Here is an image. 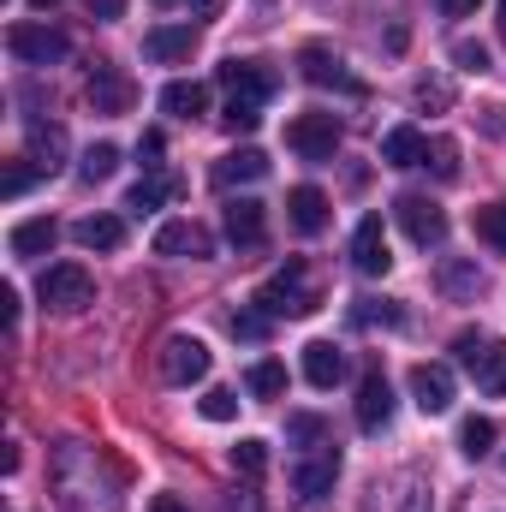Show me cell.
<instances>
[{
  "label": "cell",
  "mask_w": 506,
  "mask_h": 512,
  "mask_svg": "<svg viewBox=\"0 0 506 512\" xmlns=\"http://www.w3.org/2000/svg\"><path fill=\"white\" fill-rule=\"evenodd\" d=\"M251 304L262 316H310V310L322 304V292L310 286V268H304V262H286V268H274V274L256 286Z\"/></svg>",
  "instance_id": "1"
},
{
  "label": "cell",
  "mask_w": 506,
  "mask_h": 512,
  "mask_svg": "<svg viewBox=\"0 0 506 512\" xmlns=\"http://www.w3.org/2000/svg\"><path fill=\"white\" fill-rule=\"evenodd\" d=\"M36 298H42L48 310H60V316H78V310L96 304V280H90V268H78V262H54V268L42 274Z\"/></svg>",
  "instance_id": "2"
},
{
  "label": "cell",
  "mask_w": 506,
  "mask_h": 512,
  "mask_svg": "<svg viewBox=\"0 0 506 512\" xmlns=\"http://www.w3.org/2000/svg\"><path fill=\"white\" fill-rule=\"evenodd\" d=\"M364 512H435V501H429V483L423 477L393 471V477H376L364 489Z\"/></svg>",
  "instance_id": "3"
},
{
  "label": "cell",
  "mask_w": 506,
  "mask_h": 512,
  "mask_svg": "<svg viewBox=\"0 0 506 512\" xmlns=\"http://www.w3.org/2000/svg\"><path fill=\"white\" fill-rule=\"evenodd\" d=\"M209 346L197 340V334H173L167 346H161V382H173V387H191V382H203L209 376Z\"/></svg>",
  "instance_id": "4"
},
{
  "label": "cell",
  "mask_w": 506,
  "mask_h": 512,
  "mask_svg": "<svg viewBox=\"0 0 506 512\" xmlns=\"http://www.w3.org/2000/svg\"><path fill=\"white\" fill-rule=\"evenodd\" d=\"M393 215H399V227H405L411 245H441V239H447V215H441V203L423 197V191H405V197L393 203Z\"/></svg>",
  "instance_id": "5"
},
{
  "label": "cell",
  "mask_w": 506,
  "mask_h": 512,
  "mask_svg": "<svg viewBox=\"0 0 506 512\" xmlns=\"http://www.w3.org/2000/svg\"><path fill=\"white\" fill-rule=\"evenodd\" d=\"M6 48H12V60H24V66H54V60H66V36L60 30H48V24H12L6 30Z\"/></svg>",
  "instance_id": "6"
},
{
  "label": "cell",
  "mask_w": 506,
  "mask_h": 512,
  "mask_svg": "<svg viewBox=\"0 0 506 512\" xmlns=\"http://www.w3.org/2000/svg\"><path fill=\"white\" fill-rule=\"evenodd\" d=\"M286 143H292L304 161H328V155L340 149V120H334V114H298V120L286 126Z\"/></svg>",
  "instance_id": "7"
},
{
  "label": "cell",
  "mask_w": 506,
  "mask_h": 512,
  "mask_svg": "<svg viewBox=\"0 0 506 512\" xmlns=\"http://www.w3.org/2000/svg\"><path fill=\"white\" fill-rule=\"evenodd\" d=\"M352 268H358V274H370V280H381V274L393 268V251H387V227H381V215H364V221H358V233H352Z\"/></svg>",
  "instance_id": "8"
},
{
  "label": "cell",
  "mask_w": 506,
  "mask_h": 512,
  "mask_svg": "<svg viewBox=\"0 0 506 512\" xmlns=\"http://www.w3.org/2000/svg\"><path fill=\"white\" fill-rule=\"evenodd\" d=\"M286 221H292V233H304V239L328 233V221H334V203H328V191H316V185H298V191L286 197Z\"/></svg>",
  "instance_id": "9"
},
{
  "label": "cell",
  "mask_w": 506,
  "mask_h": 512,
  "mask_svg": "<svg viewBox=\"0 0 506 512\" xmlns=\"http://www.w3.org/2000/svg\"><path fill=\"white\" fill-rule=\"evenodd\" d=\"M298 72H304L310 84H322V90H346V96H358V90H364V84L346 72V60H340V54H328V48H316V42L298 54Z\"/></svg>",
  "instance_id": "10"
},
{
  "label": "cell",
  "mask_w": 506,
  "mask_h": 512,
  "mask_svg": "<svg viewBox=\"0 0 506 512\" xmlns=\"http://www.w3.org/2000/svg\"><path fill=\"white\" fill-rule=\"evenodd\" d=\"M334 477H340V447L328 441V447H316V453L292 471V495L316 501V495H328V489H334Z\"/></svg>",
  "instance_id": "11"
},
{
  "label": "cell",
  "mask_w": 506,
  "mask_h": 512,
  "mask_svg": "<svg viewBox=\"0 0 506 512\" xmlns=\"http://www.w3.org/2000/svg\"><path fill=\"white\" fill-rule=\"evenodd\" d=\"M131 102H137V90H131V78L120 72V66H96L90 72V108L96 114H131Z\"/></svg>",
  "instance_id": "12"
},
{
  "label": "cell",
  "mask_w": 506,
  "mask_h": 512,
  "mask_svg": "<svg viewBox=\"0 0 506 512\" xmlns=\"http://www.w3.org/2000/svg\"><path fill=\"white\" fill-rule=\"evenodd\" d=\"M387 423H393V387H387L381 370H364V382H358V429L376 435Z\"/></svg>",
  "instance_id": "13"
},
{
  "label": "cell",
  "mask_w": 506,
  "mask_h": 512,
  "mask_svg": "<svg viewBox=\"0 0 506 512\" xmlns=\"http://www.w3.org/2000/svg\"><path fill=\"white\" fill-rule=\"evenodd\" d=\"M155 256H215V239L197 221H161L155 227Z\"/></svg>",
  "instance_id": "14"
},
{
  "label": "cell",
  "mask_w": 506,
  "mask_h": 512,
  "mask_svg": "<svg viewBox=\"0 0 506 512\" xmlns=\"http://www.w3.org/2000/svg\"><path fill=\"white\" fill-rule=\"evenodd\" d=\"M411 399H417L429 417L453 411V370H447V364H417V370H411Z\"/></svg>",
  "instance_id": "15"
},
{
  "label": "cell",
  "mask_w": 506,
  "mask_h": 512,
  "mask_svg": "<svg viewBox=\"0 0 506 512\" xmlns=\"http://www.w3.org/2000/svg\"><path fill=\"white\" fill-rule=\"evenodd\" d=\"M191 48H197V24H155V30L143 36V54H149L155 66L191 60Z\"/></svg>",
  "instance_id": "16"
},
{
  "label": "cell",
  "mask_w": 506,
  "mask_h": 512,
  "mask_svg": "<svg viewBox=\"0 0 506 512\" xmlns=\"http://www.w3.org/2000/svg\"><path fill=\"white\" fill-rule=\"evenodd\" d=\"M221 221H227V239H233L239 251H256V245H262V233H268V215H262V203H256V197H233Z\"/></svg>",
  "instance_id": "17"
},
{
  "label": "cell",
  "mask_w": 506,
  "mask_h": 512,
  "mask_svg": "<svg viewBox=\"0 0 506 512\" xmlns=\"http://www.w3.org/2000/svg\"><path fill=\"white\" fill-rule=\"evenodd\" d=\"M54 239H60V227H54L48 215H30V221H18V227L6 233V251L18 256V262H30V256L54 251Z\"/></svg>",
  "instance_id": "18"
},
{
  "label": "cell",
  "mask_w": 506,
  "mask_h": 512,
  "mask_svg": "<svg viewBox=\"0 0 506 512\" xmlns=\"http://www.w3.org/2000/svg\"><path fill=\"white\" fill-rule=\"evenodd\" d=\"M221 84H227L233 96L268 102V90H274V72H268L262 60H227V66H221Z\"/></svg>",
  "instance_id": "19"
},
{
  "label": "cell",
  "mask_w": 506,
  "mask_h": 512,
  "mask_svg": "<svg viewBox=\"0 0 506 512\" xmlns=\"http://www.w3.org/2000/svg\"><path fill=\"white\" fill-rule=\"evenodd\" d=\"M262 173H268V155H262V149H233V155L215 161V185H221V191H233V185H256Z\"/></svg>",
  "instance_id": "20"
},
{
  "label": "cell",
  "mask_w": 506,
  "mask_h": 512,
  "mask_svg": "<svg viewBox=\"0 0 506 512\" xmlns=\"http://www.w3.org/2000/svg\"><path fill=\"white\" fill-rule=\"evenodd\" d=\"M340 376H346L340 346H334V340H310V346H304V382L310 387H334Z\"/></svg>",
  "instance_id": "21"
},
{
  "label": "cell",
  "mask_w": 506,
  "mask_h": 512,
  "mask_svg": "<svg viewBox=\"0 0 506 512\" xmlns=\"http://www.w3.org/2000/svg\"><path fill=\"white\" fill-rule=\"evenodd\" d=\"M161 108H167L173 120H203V114H209V90H203L197 78H173V84L161 90Z\"/></svg>",
  "instance_id": "22"
},
{
  "label": "cell",
  "mask_w": 506,
  "mask_h": 512,
  "mask_svg": "<svg viewBox=\"0 0 506 512\" xmlns=\"http://www.w3.org/2000/svg\"><path fill=\"white\" fill-rule=\"evenodd\" d=\"M72 239H78L84 251H120V245H126V221H120V215H84V221L72 227Z\"/></svg>",
  "instance_id": "23"
},
{
  "label": "cell",
  "mask_w": 506,
  "mask_h": 512,
  "mask_svg": "<svg viewBox=\"0 0 506 512\" xmlns=\"http://www.w3.org/2000/svg\"><path fill=\"white\" fill-rule=\"evenodd\" d=\"M423 155H429V137L417 126H393L381 137V161H387V167H417Z\"/></svg>",
  "instance_id": "24"
},
{
  "label": "cell",
  "mask_w": 506,
  "mask_h": 512,
  "mask_svg": "<svg viewBox=\"0 0 506 512\" xmlns=\"http://www.w3.org/2000/svg\"><path fill=\"white\" fill-rule=\"evenodd\" d=\"M471 376H477V387H483V393L506 399V340H489V346H483V358L471 364Z\"/></svg>",
  "instance_id": "25"
},
{
  "label": "cell",
  "mask_w": 506,
  "mask_h": 512,
  "mask_svg": "<svg viewBox=\"0 0 506 512\" xmlns=\"http://www.w3.org/2000/svg\"><path fill=\"white\" fill-rule=\"evenodd\" d=\"M441 286H447L453 298H477V292H483V274H477V262L447 256V262H441Z\"/></svg>",
  "instance_id": "26"
},
{
  "label": "cell",
  "mask_w": 506,
  "mask_h": 512,
  "mask_svg": "<svg viewBox=\"0 0 506 512\" xmlns=\"http://www.w3.org/2000/svg\"><path fill=\"white\" fill-rule=\"evenodd\" d=\"M471 227H477V239L495 256H506V203H483V209L471 215Z\"/></svg>",
  "instance_id": "27"
},
{
  "label": "cell",
  "mask_w": 506,
  "mask_h": 512,
  "mask_svg": "<svg viewBox=\"0 0 506 512\" xmlns=\"http://www.w3.org/2000/svg\"><path fill=\"white\" fill-rule=\"evenodd\" d=\"M114 167H120V149L114 143H90L84 161H78V179L84 185H102V179H114Z\"/></svg>",
  "instance_id": "28"
},
{
  "label": "cell",
  "mask_w": 506,
  "mask_h": 512,
  "mask_svg": "<svg viewBox=\"0 0 506 512\" xmlns=\"http://www.w3.org/2000/svg\"><path fill=\"white\" fill-rule=\"evenodd\" d=\"M459 453H465V459H489V453H495V417H465Z\"/></svg>",
  "instance_id": "29"
},
{
  "label": "cell",
  "mask_w": 506,
  "mask_h": 512,
  "mask_svg": "<svg viewBox=\"0 0 506 512\" xmlns=\"http://www.w3.org/2000/svg\"><path fill=\"white\" fill-rule=\"evenodd\" d=\"M245 387H251L256 399H280V393H286V364H274V358H262V364H251V376H245Z\"/></svg>",
  "instance_id": "30"
},
{
  "label": "cell",
  "mask_w": 506,
  "mask_h": 512,
  "mask_svg": "<svg viewBox=\"0 0 506 512\" xmlns=\"http://www.w3.org/2000/svg\"><path fill=\"white\" fill-rule=\"evenodd\" d=\"M233 471H239L245 483H262V477H268V447H262V441H239V447H233Z\"/></svg>",
  "instance_id": "31"
},
{
  "label": "cell",
  "mask_w": 506,
  "mask_h": 512,
  "mask_svg": "<svg viewBox=\"0 0 506 512\" xmlns=\"http://www.w3.org/2000/svg\"><path fill=\"white\" fill-rule=\"evenodd\" d=\"M197 411H203L209 423H233V417H239V393H233V387H209V393L197 399Z\"/></svg>",
  "instance_id": "32"
},
{
  "label": "cell",
  "mask_w": 506,
  "mask_h": 512,
  "mask_svg": "<svg viewBox=\"0 0 506 512\" xmlns=\"http://www.w3.org/2000/svg\"><path fill=\"white\" fill-rule=\"evenodd\" d=\"M161 203H167V179H143V185H131V191H126L131 215H155Z\"/></svg>",
  "instance_id": "33"
},
{
  "label": "cell",
  "mask_w": 506,
  "mask_h": 512,
  "mask_svg": "<svg viewBox=\"0 0 506 512\" xmlns=\"http://www.w3.org/2000/svg\"><path fill=\"white\" fill-rule=\"evenodd\" d=\"M221 126H227V131H256V126H262V102H251V96H233V102L221 108Z\"/></svg>",
  "instance_id": "34"
},
{
  "label": "cell",
  "mask_w": 506,
  "mask_h": 512,
  "mask_svg": "<svg viewBox=\"0 0 506 512\" xmlns=\"http://www.w3.org/2000/svg\"><path fill=\"white\" fill-rule=\"evenodd\" d=\"M352 316H358L364 328H370V322H381V328H399V322H405V310H399L393 298H358V310H352Z\"/></svg>",
  "instance_id": "35"
},
{
  "label": "cell",
  "mask_w": 506,
  "mask_h": 512,
  "mask_svg": "<svg viewBox=\"0 0 506 512\" xmlns=\"http://www.w3.org/2000/svg\"><path fill=\"white\" fill-rule=\"evenodd\" d=\"M286 435H292L298 447H328V423H322V417H310V411L286 417Z\"/></svg>",
  "instance_id": "36"
},
{
  "label": "cell",
  "mask_w": 506,
  "mask_h": 512,
  "mask_svg": "<svg viewBox=\"0 0 506 512\" xmlns=\"http://www.w3.org/2000/svg\"><path fill=\"white\" fill-rule=\"evenodd\" d=\"M423 161L435 167V179H459V143H453V137H435Z\"/></svg>",
  "instance_id": "37"
},
{
  "label": "cell",
  "mask_w": 506,
  "mask_h": 512,
  "mask_svg": "<svg viewBox=\"0 0 506 512\" xmlns=\"http://www.w3.org/2000/svg\"><path fill=\"white\" fill-rule=\"evenodd\" d=\"M417 108L447 114V108H453V84H447V78H417Z\"/></svg>",
  "instance_id": "38"
},
{
  "label": "cell",
  "mask_w": 506,
  "mask_h": 512,
  "mask_svg": "<svg viewBox=\"0 0 506 512\" xmlns=\"http://www.w3.org/2000/svg\"><path fill=\"white\" fill-rule=\"evenodd\" d=\"M453 60H459L465 72H489V48H483V42H471V36H459V42H453Z\"/></svg>",
  "instance_id": "39"
},
{
  "label": "cell",
  "mask_w": 506,
  "mask_h": 512,
  "mask_svg": "<svg viewBox=\"0 0 506 512\" xmlns=\"http://www.w3.org/2000/svg\"><path fill=\"white\" fill-rule=\"evenodd\" d=\"M36 173H42V161H12V173H6V185H0V191H6V197H24Z\"/></svg>",
  "instance_id": "40"
},
{
  "label": "cell",
  "mask_w": 506,
  "mask_h": 512,
  "mask_svg": "<svg viewBox=\"0 0 506 512\" xmlns=\"http://www.w3.org/2000/svg\"><path fill=\"white\" fill-rule=\"evenodd\" d=\"M233 334H239V340H262V334H268V316H262V310H239V316H233Z\"/></svg>",
  "instance_id": "41"
},
{
  "label": "cell",
  "mask_w": 506,
  "mask_h": 512,
  "mask_svg": "<svg viewBox=\"0 0 506 512\" xmlns=\"http://www.w3.org/2000/svg\"><path fill=\"white\" fill-rule=\"evenodd\" d=\"M483 346H489V340H483V334H477V328H465V334H459V340H453V352H459V364H465V370H471V364H477V358H483Z\"/></svg>",
  "instance_id": "42"
},
{
  "label": "cell",
  "mask_w": 506,
  "mask_h": 512,
  "mask_svg": "<svg viewBox=\"0 0 506 512\" xmlns=\"http://www.w3.org/2000/svg\"><path fill=\"white\" fill-rule=\"evenodd\" d=\"M84 6H90V18H102V24H108V18H120V12H126V0H84Z\"/></svg>",
  "instance_id": "43"
},
{
  "label": "cell",
  "mask_w": 506,
  "mask_h": 512,
  "mask_svg": "<svg viewBox=\"0 0 506 512\" xmlns=\"http://www.w3.org/2000/svg\"><path fill=\"white\" fill-rule=\"evenodd\" d=\"M483 131L489 137H506V108H483Z\"/></svg>",
  "instance_id": "44"
},
{
  "label": "cell",
  "mask_w": 506,
  "mask_h": 512,
  "mask_svg": "<svg viewBox=\"0 0 506 512\" xmlns=\"http://www.w3.org/2000/svg\"><path fill=\"white\" fill-rule=\"evenodd\" d=\"M167 149V137L161 131H143V143H137V155H161Z\"/></svg>",
  "instance_id": "45"
},
{
  "label": "cell",
  "mask_w": 506,
  "mask_h": 512,
  "mask_svg": "<svg viewBox=\"0 0 506 512\" xmlns=\"http://www.w3.org/2000/svg\"><path fill=\"white\" fill-rule=\"evenodd\" d=\"M185 6H191L197 18H221V6H227V0H185Z\"/></svg>",
  "instance_id": "46"
},
{
  "label": "cell",
  "mask_w": 506,
  "mask_h": 512,
  "mask_svg": "<svg viewBox=\"0 0 506 512\" xmlns=\"http://www.w3.org/2000/svg\"><path fill=\"white\" fill-rule=\"evenodd\" d=\"M149 512H191V507H185L179 495H155V501H149Z\"/></svg>",
  "instance_id": "47"
},
{
  "label": "cell",
  "mask_w": 506,
  "mask_h": 512,
  "mask_svg": "<svg viewBox=\"0 0 506 512\" xmlns=\"http://www.w3.org/2000/svg\"><path fill=\"white\" fill-rule=\"evenodd\" d=\"M471 6H477V0H441V12H447V18H465Z\"/></svg>",
  "instance_id": "48"
},
{
  "label": "cell",
  "mask_w": 506,
  "mask_h": 512,
  "mask_svg": "<svg viewBox=\"0 0 506 512\" xmlns=\"http://www.w3.org/2000/svg\"><path fill=\"white\" fill-rule=\"evenodd\" d=\"M30 6H36V12H48V6H54V0H30Z\"/></svg>",
  "instance_id": "49"
},
{
  "label": "cell",
  "mask_w": 506,
  "mask_h": 512,
  "mask_svg": "<svg viewBox=\"0 0 506 512\" xmlns=\"http://www.w3.org/2000/svg\"><path fill=\"white\" fill-rule=\"evenodd\" d=\"M501 36H506V0H501Z\"/></svg>",
  "instance_id": "50"
},
{
  "label": "cell",
  "mask_w": 506,
  "mask_h": 512,
  "mask_svg": "<svg viewBox=\"0 0 506 512\" xmlns=\"http://www.w3.org/2000/svg\"><path fill=\"white\" fill-rule=\"evenodd\" d=\"M161 6H167V0H161Z\"/></svg>",
  "instance_id": "51"
}]
</instances>
